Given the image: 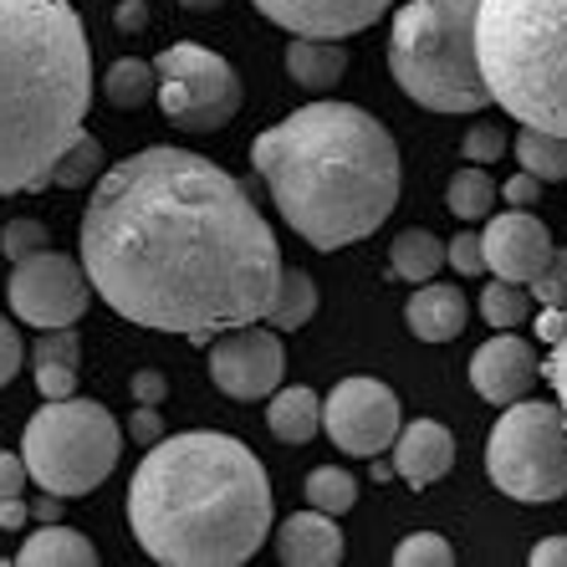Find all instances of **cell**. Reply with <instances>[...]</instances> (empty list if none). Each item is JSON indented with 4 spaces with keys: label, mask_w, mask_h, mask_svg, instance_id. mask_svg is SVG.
I'll return each instance as SVG.
<instances>
[{
    "label": "cell",
    "mask_w": 567,
    "mask_h": 567,
    "mask_svg": "<svg viewBox=\"0 0 567 567\" xmlns=\"http://www.w3.org/2000/svg\"><path fill=\"white\" fill-rule=\"evenodd\" d=\"M82 271L107 307L138 328L210 332L266 312L281 251L266 215L230 169L189 148H138L97 174L82 215Z\"/></svg>",
    "instance_id": "obj_1"
},
{
    "label": "cell",
    "mask_w": 567,
    "mask_h": 567,
    "mask_svg": "<svg viewBox=\"0 0 567 567\" xmlns=\"http://www.w3.org/2000/svg\"><path fill=\"white\" fill-rule=\"evenodd\" d=\"M128 527L154 563L240 567L271 537V481L251 445L220 430L154 440L128 486Z\"/></svg>",
    "instance_id": "obj_2"
},
{
    "label": "cell",
    "mask_w": 567,
    "mask_h": 567,
    "mask_svg": "<svg viewBox=\"0 0 567 567\" xmlns=\"http://www.w3.org/2000/svg\"><path fill=\"white\" fill-rule=\"evenodd\" d=\"M281 220L317 251L373 236L399 205V148L358 103H307L251 144Z\"/></svg>",
    "instance_id": "obj_3"
},
{
    "label": "cell",
    "mask_w": 567,
    "mask_h": 567,
    "mask_svg": "<svg viewBox=\"0 0 567 567\" xmlns=\"http://www.w3.org/2000/svg\"><path fill=\"white\" fill-rule=\"evenodd\" d=\"M93 47L66 0H0V195L47 189L87 123Z\"/></svg>",
    "instance_id": "obj_4"
},
{
    "label": "cell",
    "mask_w": 567,
    "mask_h": 567,
    "mask_svg": "<svg viewBox=\"0 0 567 567\" xmlns=\"http://www.w3.org/2000/svg\"><path fill=\"white\" fill-rule=\"evenodd\" d=\"M475 62L522 128L567 133V0H475Z\"/></svg>",
    "instance_id": "obj_5"
},
{
    "label": "cell",
    "mask_w": 567,
    "mask_h": 567,
    "mask_svg": "<svg viewBox=\"0 0 567 567\" xmlns=\"http://www.w3.org/2000/svg\"><path fill=\"white\" fill-rule=\"evenodd\" d=\"M389 72L430 113L491 107L475 62V0H410L389 31Z\"/></svg>",
    "instance_id": "obj_6"
},
{
    "label": "cell",
    "mask_w": 567,
    "mask_h": 567,
    "mask_svg": "<svg viewBox=\"0 0 567 567\" xmlns=\"http://www.w3.org/2000/svg\"><path fill=\"white\" fill-rule=\"evenodd\" d=\"M123 450V430L97 399H47L31 414L27 435H21V461L27 475L41 491H52L62 502L87 496L113 475Z\"/></svg>",
    "instance_id": "obj_7"
},
{
    "label": "cell",
    "mask_w": 567,
    "mask_h": 567,
    "mask_svg": "<svg viewBox=\"0 0 567 567\" xmlns=\"http://www.w3.org/2000/svg\"><path fill=\"white\" fill-rule=\"evenodd\" d=\"M486 475L502 496L547 506L567 496V414L547 399H516L486 440Z\"/></svg>",
    "instance_id": "obj_8"
},
{
    "label": "cell",
    "mask_w": 567,
    "mask_h": 567,
    "mask_svg": "<svg viewBox=\"0 0 567 567\" xmlns=\"http://www.w3.org/2000/svg\"><path fill=\"white\" fill-rule=\"evenodd\" d=\"M154 97L174 128L215 133L240 113V78L210 47L174 41L154 62Z\"/></svg>",
    "instance_id": "obj_9"
},
{
    "label": "cell",
    "mask_w": 567,
    "mask_h": 567,
    "mask_svg": "<svg viewBox=\"0 0 567 567\" xmlns=\"http://www.w3.org/2000/svg\"><path fill=\"white\" fill-rule=\"evenodd\" d=\"M399 424H404L399 394L389 383L369 379V373H353V379L332 383V394L322 399V430H328L332 445L343 450V455H363V461L389 455Z\"/></svg>",
    "instance_id": "obj_10"
},
{
    "label": "cell",
    "mask_w": 567,
    "mask_h": 567,
    "mask_svg": "<svg viewBox=\"0 0 567 567\" xmlns=\"http://www.w3.org/2000/svg\"><path fill=\"white\" fill-rule=\"evenodd\" d=\"M87 271L62 251H31L11 271V312L27 328H72L87 312Z\"/></svg>",
    "instance_id": "obj_11"
},
{
    "label": "cell",
    "mask_w": 567,
    "mask_h": 567,
    "mask_svg": "<svg viewBox=\"0 0 567 567\" xmlns=\"http://www.w3.org/2000/svg\"><path fill=\"white\" fill-rule=\"evenodd\" d=\"M287 373V348L277 328H225V338L210 343V379L230 399H271V389Z\"/></svg>",
    "instance_id": "obj_12"
},
{
    "label": "cell",
    "mask_w": 567,
    "mask_h": 567,
    "mask_svg": "<svg viewBox=\"0 0 567 567\" xmlns=\"http://www.w3.org/2000/svg\"><path fill=\"white\" fill-rule=\"evenodd\" d=\"M481 256H486V271H496L502 281L532 287L542 266L553 261V230L532 210H506L481 230Z\"/></svg>",
    "instance_id": "obj_13"
},
{
    "label": "cell",
    "mask_w": 567,
    "mask_h": 567,
    "mask_svg": "<svg viewBox=\"0 0 567 567\" xmlns=\"http://www.w3.org/2000/svg\"><path fill=\"white\" fill-rule=\"evenodd\" d=\"M266 21L287 27L291 37H358L369 31L394 0H251Z\"/></svg>",
    "instance_id": "obj_14"
},
{
    "label": "cell",
    "mask_w": 567,
    "mask_h": 567,
    "mask_svg": "<svg viewBox=\"0 0 567 567\" xmlns=\"http://www.w3.org/2000/svg\"><path fill=\"white\" fill-rule=\"evenodd\" d=\"M537 353H532L527 338H516L512 328H496L491 343L475 348L471 358V383L475 394L486 399V404H516V399H527V389L537 383Z\"/></svg>",
    "instance_id": "obj_15"
},
{
    "label": "cell",
    "mask_w": 567,
    "mask_h": 567,
    "mask_svg": "<svg viewBox=\"0 0 567 567\" xmlns=\"http://www.w3.org/2000/svg\"><path fill=\"white\" fill-rule=\"evenodd\" d=\"M389 461H394V475H404L414 491H424L455 465V440H450V430L440 420L399 424L394 445H389Z\"/></svg>",
    "instance_id": "obj_16"
},
{
    "label": "cell",
    "mask_w": 567,
    "mask_h": 567,
    "mask_svg": "<svg viewBox=\"0 0 567 567\" xmlns=\"http://www.w3.org/2000/svg\"><path fill=\"white\" fill-rule=\"evenodd\" d=\"M277 557L287 567H338L343 563V532H338V516L317 512V506L287 516V522L277 527Z\"/></svg>",
    "instance_id": "obj_17"
},
{
    "label": "cell",
    "mask_w": 567,
    "mask_h": 567,
    "mask_svg": "<svg viewBox=\"0 0 567 567\" xmlns=\"http://www.w3.org/2000/svg\"><path fill=\"white\" fill-rule=\"evenodd\" d=\"M465 317H471V302H465V291H455L450 281H420V291L410 297L404 307V322L420 343H450V338H461L465 332Z\"/></svg>",
    "instance_id": "obj_18"
},
{
    "label": "cell",
    "mask_w": 567,
    "mask_h": 567,
    "mask_svg": "<svg viewBox=\"0 0 567 567\" xmlns=\"http://www.w3.org/2000/svg\"><path fill=\"white\" fill-rule=\"evenodd\" d=\"M78 363H82L78 332H72V328H41L37 348H31V369H37L41 399L78 394Z\"/></svg>",
    "instance_id": "obj_19"
},
{
    "label": "cell",
    "mask_w": 567,
    "mask_h": 567,
    "mask_svg": "<svg viewBox=\"0 0 567 567\" xmlns=\"http://www.w3.org/2000/svg\"><path fill=\"white\" fill-rule=\"evenodd\" d=\"M287 72L307 93H328L332 82L348 72V47L338 37H291Z\"/></svg>",
    "instance_id": "obj_20"
},
{
    "label": "cell",
    "mask_w": 567,
    "mask_h": 567,
    "mask_svg": "<svg viewBox=\"0 0 567 567\" xmlns=\"http://www.w3.org/2000/svg\"><path fill=\"white\" fill-rule=\"evenodd\" d=\"M21 563H27V567H93L97 563V547L82 537L78 527L41 522V527L21 542Z\"/></svg>",
    "instance_id": "obj_21"
},
{
    "label": "cell",
    "mask_w": 567,
    "mask_h": 567,
    "mask_svg": "<svg viewBox=\"0 0 567 567\" xmlns=\"http://www.w3.org/2000/svg\"><path fill=\"white\" fill-rule=\"evenodd\" d=\"M266 424H271V435L281 445H307V440L322 430V399L302 383H291V389H271V410H266Z\"/></svg>",
    "instance_id": "obj_22"
},
{
    "label": "cell",
    "mask_w": 567,
    "mask_h": 567,
    "mask_svg": "<svg viewBox=\"0 0 567 567\" xmlns=\"http://www.w3.org/2000/svg\"><path fill=\"white\" fill-rule=\"evenodd\" d=\"M317 312V281L307 277L302 266H281V277H277V291H271V302H266V322L277 332H297L307 328Z\"/></svg>",
    "instance_id": "obj_23"
},
{
    "label": "cell",
    "mask_w": 567,
    "mask_h": 567,
    "mask_svg": "<svg viewBox=\"0 0 567 567\" xmlns=\"http://www.w3.org/2000/svg\"><path fill=\"white\" fill-rule=\"evenodd\" d=\"M107 169V154H103V144H97L93 133L82 128L72 144L62 148V154L52 158V169H47V185H56V189H82V185H97V174Z\"/></svg>",
    "instance_id": "obj_24"
},
{
    "label": "cell",
    "mask_w": 567,
    "mask_h": 567,
    "mask_svg": "<svg viewBox=\"0 0 567 567\" xmlns=\"http://www.w3.org/2000/svg\"><path fill=\"white\" fill-rule=\"evenodd\" d=\"M516 164H522L527 174H537L542 185L567 179V133L522 128V133H516Z\"/></svg>",
    "instance_id": "obj_25"
},
{
    "label": "cell",
    "mask_w": 567,
    "mask_h": 567,
    "mask_svg": "<svg viewBox=\"0 0 567 567\" xmlns=\"http://www.w3.org/2000/svg\"><path fill=\"white\" fill-rule=\"evenodd\" d=\"M445 205H450V215H461V220H486L491 205H496V185H491V174L465 158V169L450 174Z\"/></svg>",
    "instance_id": "obj_26"
},
{
    "label": "cell",
    "mask_w": 567,
    "mask_h": 567,
    "mask_svg": "<svg viewBox=\"0 0 567 567\" xmlns=\"http://www.w3.org/2000/svg\"><path fill=\"white\" fill-rule=\"evenodd\" d=\"M394 277L404 281H430L445 266V240L430 236V230H404V236L394 240Z\"/></svg>",
    "instance_id": "obj_27"
},
{
    "label": "cell",
    "mask_w": 567,
    "mask_h": 567,
    "mask_svg": "<svg viewBox=\"0 0 567 567\" xmlns=\"http://www.w3.org/2000/svg\"><path fill=\"white\" fill-rule=\"evenodd\" d=\"M103 93L113 107H144L154 103V62H138V56H123V62L107 66L103 78Z\"/></svg>",
    "instance_id": "obj_28"
},
{
    "label": "cell",
    "mask_w": 567,
    "mask_h": 567,
    "mask_svg": "<svg viewBox=\"0 0 567 567\" xmlns=\"http://www.w3.org/2000/svg\"><path fill=\"white\" fill-rule=\"evenodd\" d=\"M353 502H358L353 471H343V465H317V471L307 475V506H317V512H328V516H343V512H353Z\"/></svg>",
    "instance_id": "obj_29"
},
{
    "label": "cell",
    "mask_w": 567,
    "mask_h": 567,
    "mask_svg": "<svg viewBox=\"0 0 567 567\" xmlns=\"http://www.w3.org/2000/svg\"><path fill=\"white\" fill-rule=\"evenodd\" d=\"M481 317H486L491 328H522L532 317V291L496 277L486 291H481Z\"/></svg>",
    "instance_id": "obj_30"
},
{
    "label": "cell",
    "mask_w": 567,
    "mask_h": 567,
    "mask_svg": "<svg viewBox=\"0 0 567 567\" xmlns=\"http://www.w3.org/2000/svg\"><path fill=\"white\" fill-rule=\"evenodd\" d=\"M394 563L399 567H450L455 563V553H450V542L440 537V532H414V537L399 542Z\"/></svg>",
    "instance_id": "obj_31"
},
{
    "label": "cell",
    "mask_w": 567,
    "mask_h": 567,
    "mask_svg": "<svg viewBox=\"0 0 567 567\" xmlns=\"http://www.w3.org/2000/svg\"><path fill=\"white\" fill-rule=\"evenodd\" d=\"M47 246H52V236H47V225L41 220H11L6 230H0V251H6V261H21V256L47 251Z\"/></svg>",
    "instance_id": "obj_32"
},
{
    "label": "cell",
    "mask_w": 567,
    "mask_h": 567,
    "mask_svg": "<svg viewBox=\"0 0 567 567\" xmlns=\"http://www.w3.org/2000/svg\"><path fill=\"white\" fill-rule=\"evenodd\" d=\"M532 291H537L542 307H567V251H563V246H553V261L537 271Z\"/></svg>",
    "instance_id": "obj_33"
},
{
    "label": "cell",
    "mask_w": 567,
    "mask_h": 567,
    "mask_svg": "<svg viewBox=\"0 0 567 567\" xmlns=\"http://www.w3.org/2000/svg\"><path fill=\"white\" fill-rule=\"evenodd\" d=\"M502 154H506V128L481 123V128L465 133V158H471V164H496Z\"/></svg>",
    "instance_id": "obj_34"
},
{
    "label": "cell",
    "mask_w": 567,
    "mask_h": 567,
    "mask_svg": "<svg viewBox=\"0 0 567 567\" xmlns=\"http://www.w3.org/2000/svg\"><path fill=\"white\" fill-rule=\"evenodd\" d=\"M445 261H455V271H461V277H481V271H486V256H481V236H475V230L455 236V240L445 246Z\"/></svg>",
    "instance_id": "obj_35"
},
{
    "label": "cell",
    "mask_w": 567,
    "mask_h": 567,
    "mask_svg": "<svg viewBox=\"0 0 567 567\" xmlns=\"http://www.w3.org/2000/svg\"><path fill=\"white\" fill-rule=\"evenodd\" d=\"M542 379L557 389V404H563V414H567V307H563V332H557L553 353H547V363H542Z\"/></svg>",
    "instance_id": "obj_36"
},
{
    "label": "cell",
    "mask_w": 567,
    "mask_h": 567,
    "mask_svg": "<svg viewBox=\"0 0 567 567\" xmlns=\"http://www.w3.org/2000/svg\"><path fill=\"white\" fill-rule=\"evenodd\" d=\"M21 358H27V348H21V332H16L11 322L0 317V389H6V383L21 373Z\"/></svg>",
    "instance_id": "obj_37"
},
{
    "label": "cell",
    "mask_w": 567,
    "mask_h": 567,
    "mask_svg": "<svg viewBox=\"0 0 567 567\" xmlns=\"http://www.w3.org/2000/svg\"><path fill=\"white\" fill-rule=\"evenodd\" d=\"M502 199L512 205V210H532V205L542 199V179H537V174H527V169L512 174V179L502 185Z\"/></svg>",
    "instance_id": "obj_38"
},
{
    "label": "cell",
    "mask_w": 567,
    "mask_h": 567,
    "mask_svg": "<svg viewBox=\"0 0 567 567\" xmlns=\"http://www.w3.org/2000/svg\"><path fill=\"white\" fill-rule=\"evenodd\" d=\"M27 461L16 455V450H0V502L6 496H27Z\"/></svg>",
    "instance_id": "obj_39"
},
{
    "label": "cell",
    "mask_w": 567,
    "mask_h": 567,
    "mask_svg": "<svg viewBox=\"0 0 567 567\" xmlns=\"http://www.w3.org/2000/svg\"><path fill=\"white\" fill-rule=\"evenodd\" d=\"M128 435L138 440V445H154V440H164V420H158V404H138V410H133Z\"/></svg>",
    "instance_id": "obj_40"
},
{
    "label": "cell",
    "mask_w": 567,
    "mask_h": 567,
    "mask_svg": "<svg viewBox=\"0 0 567 567\" xmlns=\"http://www.w3.org/2000/svg\"><path fill=\"white\" fill-rule=\"evenodd\" d=\"M164 389H169V379H164L158 369L133 373V394H138V404H158V399H164Z\"/></svg>",
    "instance_id": "obj_41"
},
{
    "label": "cell",
    "mask_w": 567,
    "mask_h": 567,
    "mask_svg": "<svg viewBox=\"0 0 567 567\" xmlns=\"http://www.w3.org/2000/svg\"><path fill=\"white\" fill-rule=\"evenodd\" d=\"M532 567H567V537H547L532 547Z\"/></svg>",
    "instance_id": "obj_42"
},
{
    "label": "cell",
    "mask_w": 567,
    "mask_h": 567,
    "mask_svg": "<svg viewBox=\"0 0 567 567\" xmlns=\"http://www.w3.org/2000/svg\"><path fill=\"white\" fill-rule=\"evenodd\" d=\"M27 496H6V502H0V527L6 532H21L27 527Z\"/></svg>",
    "instance_id": "obj_43"
},
{
    "label": "cell",
    "mask_w": 567,
    "mask_h": 567,
    "mask_svg": "<svg viewBox=\"0 0 567 567\" xmlns=\"http://www.w3.org/2000/svg\"><path fill=\"white\" fill-rule=\"evenodd\" d=\"M27 512L37 516V522H56L62 516V496H52V491H41V496H31Z\"/></svg>",
    "instance_id": "obj_44"
},
{
    "label": "cell",
    "mask_w": 567,
    "mask_h": 567,
    "mask_svg": "<svg viewBox=\"0 0 567 567\" xmlns=\"http://www.w3.org/2000/svg\"><path fill=\"white\" fill-rule=\"evenodd\" d=\"M557 332H563V307H547V312L537 317V338L542 343H557Z\"/></svg>",
    "instance_id": "obj_45"
},
{
    "label": "cell",
    "mask_w": 567,
    "mask_h": 567,
    "mask_svg": "<svg viewBox=\"0 0 567 567\" xmlns=\"http://www.w3.org/2000/svg\"><path fill=\"white\" fill-rule=\"evenodd\" d=\"M118 27L123 31H138V27H144V0H123V11H118Z\"/></svg>",
    "instance_id": "obj_46"
},
{
    "label": "cell",
    "mask_w": 567,
    "mask_h": 567,
    "mask_svg": "<svg viewBox=\"0 0 567 567\" xmlns=\"http://www.w3.org/2000/svg\"><path fill=\"white\" fill-rule=\"evenodd\" d=\"M185 11H220V6H230V0H179Z\"/></svg>",
    "instance_id": "obj_47"
}]
</instances>
